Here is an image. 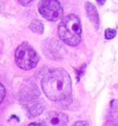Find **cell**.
I'll return each mask as SVG.
<instances>
[{"mask_svg": "<svg viewBox=\"0 0 118 126\" xmlns=\"http://www.w3.org/2000/svg\"><path fill=\"white\" fill-rule=\"evenodd\" d=\"M5 96H6V88H5V87H4L3 85L0 83V104L4 100Z\"/></svg>", "mask_w": 118, "mask_h": 126, "instance_id": "8fae6325", "label": "cell"}, {"mask_svg": "<svg viewBox=\"0 0 118 126\" xmlns=\"http://www.w3.org/2000/svg\"><path fill=\"white\" fill-rule=\"evenodd\" d=\"M68 116L58 111H51L47 113L43 119L45 126H67Z\"/></svg>", "mask_w": 118, "mask_h": 126, "instance_id": "5b68a950", "label": "cell"}, {"mask_svg": "<svg viewBox=\"0 0 118 126\" xmlns=\"http://www.w3.org/2000/svg\"><path fill=\"white\" fill-rule=\"evenodd\" d=\"M28 126H45L43 123H30Z\"/></svg>", "mask_w": 118, "mask_h": 126, "instance_id": "5bb4252c", "label": "cell"}, {"mask_svg": "<svg viewBox=\"0 0 118 126\" xmlns=\"http://www.w3.org/2000/svg\"><path fill=\"white\" fill-rule=\"evenodd\" d=\"M72 126H90V124L85 121H79V122H76Z\"/></svg>", "mask_w": 118, "mask_h": 126, "instance_id": "7c38bea8", "label": "cell"}, {"mask_svg": "<svg viewBox=\"0 0 118 126\" xmlns=\"http://www.w3.org/2000/svg\"><path fill=\"white\" fill-rule=\"evenodd\" d=\"M116 35V31L114 30V29H107L106 31H105V39L106 40H112V39H114Z\"/></svg>", "mask_w": 118, "mask_h": 126, "instance_id": "30bf717a", "label": "cell"}, {"mask_svg": "<svg viewBox=\"0 0 118 126\" xmlns=\"http://www.w3.org/2000/svg\"><path fill=\"white\" fill-rule=\"evenodd\" d=\"M39 12L50 21H56L63 17V7L57 0H42L39 3Z\"/></svg>", "mask_w": 118, "mask_h": 126, "instance_id": "277c9868", "label": "cell"}, {"mask_svg": "<svg viewBox=\"0 0 118 126\" xmlns=\"http://www.w3.org/2000/svg\"><path fill=\"white\" fill-rule=\"evenodd\" d=\"M30 29L31 30V32H35L37 34H42L44 27H43V24H42V21L35 19L30 24Z\"/></svg>", "mask_w": 118, "mask_h": 126, "instance_id": "ba28073f", "label": "cell"}, {"mask_svg": "<svg viewBox=\"0 0 118 126\" xmlns=\"http://www.w3.org/2000/svg\"><path fill=\"white\" fill-rule=\"evenodd\" d=\"M108 120L112 124L118 125V99H113L110 103Z\"/></svg>", "mask_w": 118, "mask_h": 126, "instance_id": "52a82bcc", "label": "cell"}, {"mask_svg": "<svg viewBox=\"0 0 118 126\" xmlns=\"http://www.w3.org/2000/svg\"><path fill=\"white\" fill-rule=\"evenodd\" d=\"M18 1L22 6H27V5H29V4L31 3V1H33V0H18Z\"/></svg>", "mask_w": 118, "mask_h": 126, "instance_id": "4fadbf2b", "label": "cell"}, {"mask_svg": "<svg viewBox=\"0 0 118 126\" xmlns=\"http://www.w3.org/2000/svg\"><path fill=\"white\" fill-rule=\"evenodd\" d=\"M81 24L76 15L70 14L62 18L58 26V35L63 42L69 46H77L81 41Z\"/></svg>", "mask_w": 118, "mask_h": 126, "instance_id": "7a4b0ae2", "label": "cell"}, {"mask_svg": "<svg viewBox=\"0 0 118 126\" xmlns=\"http://www.w3.org/2000/svg\"><path fill=\"white\" fill-rule=\"evenodd\" d=\"M28 110L30 115L31 117H35V116H37L42 113V110H43V107L41 104L37 103V104H34V105H31Z\"/></svg>", "mask_w": 118, "mask_h": 126, "instance_id": "9c48e42d", "label": "cell"}, {"mask_svg": "<svg viewBox=\"0 0 118 126\" xmlns=\"http://www.w3.org/2000/svg\"><path fill=\"white\" fill-rule=\"evenodd\" d=\"M15 61L20 68L23 70H31L37 65L39 55L29 43L23 42L16 50Z\"/></svg>", "mask_w": 118, "mask_h": 126, "instance_id": "3957f363", "label": "cell"}, {"mask_svg": "<svg viewBox=\"0 0 118 126\" xmlns=\"http://www.w3.org/2000/svg\"><path fill=\"white\" fill-rule=\"evenodd\" d=\"M96 1H97V3L99 4L100 6H102V5L105 3V1H106V0H96Z\"/></svg>", "mask_w": 118, "mask_h": 126, "instance_id": "9a60e30c", "label": "cell"}, {"mask_svg": "<svg viewBox=\"0 0 118 126\" xmlns=\"http://www.w3.org/2000/svg\"><path fill=\"white\" fill-rule=\"evenodd\" d=\"M42 88L45 96L53 101L68 98L72 91V82L68 73L62 68L53 69L42 77Z\"/></svg>", "mask_w": 118, "mask_h": 126, "instance_id": "6da1fadb", "label": "cell"}, {"mask_svg": "<svg viewBox=\"0 0 118 126\" xmlns=\"http://www.w3.org/2000/svg\"><path fill=\"white\" fill-rule=\"evenodd\" d=\"M85 8H86V12H87L89 19L93 23L96 29H98L99 25H100V18H99V14L96 9V7L90 2H87L85 4Z\"/></svg>", "mask_w": 118, "mask_h": 126, "instance_id": "8992f818", "label": "cell"}]
</instances>
